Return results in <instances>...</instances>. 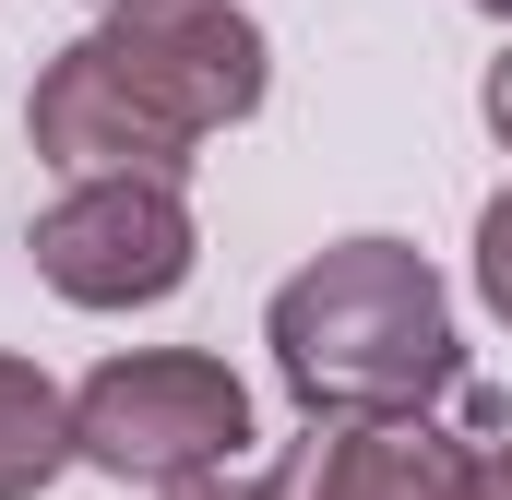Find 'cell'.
I'll return each instance as SVG.
<instances>
[{
	"mask_svg": "<svg viewBox=\"0 0 512 500\" xmlns=\"http://www.w3.org/2000/svg\"><path fill=\"white\" fill-rule=\"evenodd\" d=\"M24 250L72 310H155L191 286V203L167 167H84Z\"/></svg>",
	"mask_w": 512,
	"mask_h": 500,
	"instance_id": "cell-4",
	"label": "cell"
},
{
	"mask_svg": "<svg viewBox=\"0 0 512 500\" xmlns=\"http://www.w3.org/2000/svg\"><path fill=\"white\" fill-rule=\"evenodd\" d=\"M262 108V24L227 0H108L96 36H72L36 96L24 131L48 167H191V143H215L227 120Z\"/></svg>",
	"mask_w": 512,
	"mask_h": 500,
	"instance_id": "cell-1",
	"label": "cell"
},
{
	"mask_svg": "<svg viewBox=\"0 0 512 500\" xmlns=\"http://www.w3.org/2000/svg\"><path fill=\"white\" fill-rule=\"evenodd\" d=\"M167 500H262V489H227V477H179Z\"/></svg>",
	"mask_w": 512,
	"mask_h": 500,
	"instance_id": "cell-10",
	"label": "cell"
},
{
	"mask_svg": "<svg viewBox=\"0 0 512 500\" xmlns=\"http://www.w3.org/2000/svg\"><path fill=\"white\" fill-rule=\"evenodd\" d=\"M72 453V393L36 370V358H0V500H36Z\"/></svg>",
	"mask_w": 512,
	"mask_h": 500,
	"instance_id": "cell-6",
	"label": "cell"
},
{
	"mask_svg": "<svg viewBox=\"0 0 512 500\" xmlns=\"http://www.w3.org/2000/svg\"><path fill=\"white\" fill-rule=\"evenodd\" d=\"M489 131L512 143V60H489Z\"/></svg>",
	"mask_w": 512,
	"mask_h": 500,
	"instance_id": "cell-8",
	"label": "cell"
},
{
	"mask_svg": "<svg viewBox=\"0 0 512 500\" xmlns=\"http://www.w3.org/2000/svg\"><path fill=\"white\" fill-rule=\"evenodd\" d=\"M477 500H512V441L489 453V465H477Z\"/></svg>",
	"mask_w": 512,
	"mask_h": 500,
	"instance_id": "cell-9",
	"label": "cell"
},
{
	"mask_svg": "<svg viewBox=\"0 0 512 500\" xmlns=\"http://www.w3.org/2000/svg\"><path fill=\"white\" fill-rule=\"evenodd\" d=\"M477 286H489V310L512 322V191L477 215Z\"/></svg>",
	"mask_w": 512,
	"mask_h": 500,
	"instance_id": "cell-7",
	"label": "cell"
},
{
	"mask_svg": "<svg viewBox=\"0 0 512 500\" xmlns=\"http://www.w3.org/2000/svg\"><path fill=\"white\" fill-rule=\"evenodd\" d=\"M477 12H512V0H477Z\"/></svg>",
	"mask_w": 512,
	"mask_h": 500,
	"instance_id": "cell-11",
	"label": "cell"
},
{
	"mask_svg": "<svg viewBox=\"0 0 512 500\" xmlns=\"http://www.w3.org/2000/svg\"><path fill=\"white\" fill-rule=\"evenodd\" d=\"M477 441L429 429V405L405 417H310V441L262 477V500H477Z\"/></svg>",
	"mask_w": 512,
	"mask_h": 500,
	"instance_id": "cell-5",
	"label": "cell"
},
{
	"mask_svg": "<svg viewBox=\"0 0 512 500\" xmlns=\"http://www.w3.org/2000/svg\"><path fill=\"white\" fill-rule=\"evenodd\" d=\"M262 334H274V370L310 417H405L465 381L453 298L405 239H334L322 262H298L274 286Z\"/></svg>",
	"mask_w": 512,
	"mask_h": 500,
	"instance_id": "cell-2",
	"label": "cell"
},
{
	"mask_svg": "<svg viewBox=\"0 0 512 500\" xmlns=\"http://www.w3.org/2000/svg\"><path fill=\"white\" fill-rule=\"evenodd\" d=\"M251 441V393L227 358L203 346H143L72 393V453L96 477H143V489H179V477H215L227 453Z\"/></svg>",
	"mask_w": 512,
	"mask_h": 500,
	"instance_id": "cell-3",
	"label": "cell"
}]
</instances>
